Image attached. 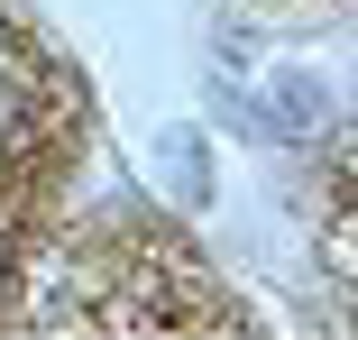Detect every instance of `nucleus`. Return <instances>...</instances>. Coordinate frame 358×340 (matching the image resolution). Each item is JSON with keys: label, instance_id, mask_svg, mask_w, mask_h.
Returning a JSON list of instances; mask_svg holds the SVG:
<instances>
[{"label": "nucleus", "instance_id": "1", "mask_svg": "<svg viewBox=\"0 0 358 340\" xmlns=\"http://www.w3.org/2000/svg\"><path fill=\"white\" fill-rule=\"evenodd\" d=\"M0 276H10V257H0Z\"/></svg>", "mask_w": 358, "mask_h": 340}]
</instances>
